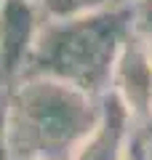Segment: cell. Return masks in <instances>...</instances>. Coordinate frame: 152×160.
<instances>
[{
	"label": "cell",
	"mask_w": 152,
	"mask_h": 160,
	"mask_svg": "<svg viewBox=\"0 0 152 160\" xmlns=\"http://www.w3.org/2000/svg\"><path fill=\"white\" fill-rule=\"evenodd\" d=\"M131 32L134 3H115L94 13L69 16L43 29L32 56V72L101 96L112 86L115 62Z\"/></svg>",
	"instance_id": "1"
},
{
	"label": "cell",
	"mask_w": 152,
	"mask_h": 160,
	"mask_svg": "<svg viewBox=\"0 0 152 160\" xmlns=\"http://www.w3.org/2000/svg\"><path fill=\"white\" fill-rule=\"evenodd\" d=\"M101 96H91L53 78L22 86L8 118L11 158L69 160L96 126Z\"/></svg>",
	"instance_id": "2"
},
{
	"label": "cell",
	"mask_w": 152,
	"mask_h": 160,
	"mask_svg": "<svg viewBox=\"0 0 152 160\" xmlns=\"http://www.w3.org/2000/svg\"><path fill=\"white\" fill-rule=\"evenodd\" d=\"M11 152L6 149V115L0 112V160H8Z\"/></svg>",
	"instance_id": "9"
},
{
	"label": "cell",
	"mask_w": 152,
	"mask_h": 160,
	"mask_svg": "<svg viewBox=\"0 0 152 160\" xmlns=\"http://www.w3.org/2000/svg\"><path fill=\"white\" fill-rule=\"evenodd\" d=\"M115 3H139V0H115Z\"/></svg>",
	"instance_id": "11"
},
{
	"label": "cell",
	"mask_w": 152,
	"mask_h": 160,
	"mask_svg": "<svg viewBox=\"0 0 152 160\" xmlns=\"http://www.w3.org/2000/svg\"><path fill=\"white\" fill-rule=\"evenodd\" d=\"M125 160H152V149L147 144V139L141 136V131L136 128V136H134V144H131V152Z\"/></svg>",
	"instance_id": "8"
},
{
	"label": "cell",
	"mask_w": 152,
	"mask_h": 160,
	"mask_svg": "<svg viewBox=\"0 0 152 160\" xmlns=\"http://www.w3.org/2000/svg\"><path fill=\"white\" fill-rule=\"evenodd\" d=\"M134 29L141 38L144 48L152 56V0H139L134 3Z\"/></svg>",
	"instance_id": "7"
},
{
	"label": "cell",
	"mask_w": 152,
	"mask_h": 160,
	"mask_svg": "<svg viewBox=\"0 0 152 160\" xmlns=\"http://www.w3.org/2000/svg\"><path fill=\"white\" fill-rule=\"evenodd\" d=\"M35 8L29 0L0 3V72L13 75L24 67L27 51L35 38Z\"/></svg>",
	"instance_id": "5"
},
{
	"label": "cell",
	"mask_w": 152,
	"mask_h": 160,
	"mask_svg": "<svg viewBox=\"0 0 152 160\" xmlns=\"http://www.w3.org/2000/svg\"><path fill=\"white\" fill-rule=\"evenodd\" d=\"M109 91L118 93V99L128 107L139 126L147 120L152 109V56L136 35V29L128 35L118 53Z\"/></svg>",
	"instance_id": "4"
},
{
	"label": "cell",
	"mask_w": 152,
	"mask_h": 160,
	"mask_svg": "<svg viewBox=\"0 0 152 160\" xmlns=\"http://www.w3.org/2000/svg\"><path fill=\"white\" fill-rule=\"evenodd\" d=\"M139 131H141V136L147 139V144L152 147V109H149V115H147V120L139 126Z\"/></svg>",
	"instance_id": "10"
},
{
	"label": "cell",
	"mask_w": 152,
	"mask_h": 160,
	"mask_svg": "<svg viewBox=\"0 0 152 160\" xmlns=\"http://www.w3.org/2000/svg\"><path fill=\"white\" fill-rule=\"evenodd\" d=\"M107 6H115V0H48V11L59 16H83V13L101 11Z\"/></svg>",
	"instance_id": "6"
},
{
	"label": "cell",
	"mask_w": 152,
	"mask_h": 160,
	"mask_svg": "<svg viewBox=\"0 0 152 160\" xmlns=\"http://www.w3.org/2000/svg\"><path fill=\"white\" fill-rule=\"evenodd\" d=\"M0 3H3V0H0Z\"/></svg>",
	"instance_id": "12"
},
{
	"label": "cell",
	"mask_w": 152,
	"mask_h": 160,
	"mask_svg": "<svg viewBox=\"0 0 152 160\" xmlns=\"http://www.w3.org/2000/svg\"><path fill=\"white\" fill-rule=\"evenodd\" d=\"M139 123L128 112L115 91H107L101 96L99 120L91 128V133L83 139L75 155L69 160H125L134 144Z\"/></svg>",
	"instance_id": "3"
}]
</instances>
